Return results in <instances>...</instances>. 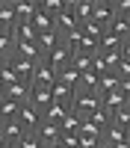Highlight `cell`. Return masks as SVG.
Listing matches in <instances>:
<instances>
[{
    "mask_svg": "<svg viewBox=\"0 0 130 148\" xmlns=\"http://www.w3.org/2000/svg\"><path fill=\"white\" fill-rule=\"evenodd\" d=\"M15 56H18V59H30V62L44 59V53L39 51V45H35V42H15Z\"/></svg>",
    "mask_w": 130,
    "mask_h": 148,
    "instance_id": "obj_12",
    "label": "cell"
},
{
    "mask_svg": "<svg viewBox=\"0 0 130 148\" xmlns=\"http://www.w3.org/2000/svg\"><path fill=\"white\" fill-rule=\"evenodd\" d=\"M56 80H59V83H65V86H71V89L77 92V83H80V71H77V68H65V71L59 74Z\"/></svg>",
    "mask_w": 130,
    "mask_h": 148,
    "instance_id": "obj_34",
    "label": "cell"
},
{
    "mask_svg": "<svg viewBox=\"0 0 130 148\" xmlns=\"http://www.w3.org/2000/svg\"><path fill=\"white\" fill-rule=\"evenodd\" d=\"M9 62H12V68H15V77H18V80H24V83H33L35 62H30V59H18V56H12Z\"/></svg>",
    "mask_w": 130,
    "mask_h": 148,
    "instance_id": "obj_13",
    "label": "cell"
},
{
    "mask_svg": "<svg viewBox=\"0 0 130 148\" xmlns=\"http://www.w3.org/2000/svg\"><path fill=\"white\" fill-rule=\"evenodd\" d=\"M127 104H130V101H127V98L121 95V89H118V92H110L106 98H101V107H103V113L110 116V119L118 113V110H124Z\"/></svg>",
    "mask_w": 130,
    "mask_h": 148,
    "instance_id": "obj_8",
    "label": "cell"
},
{
    "mask_svg": "<svg viewBox=\"0 0 130 148\" xmlns=\"http://www.w3.org/2000/svg\"><path fill=\"white\" fill-rule=\"evenodd\" d=\"M71 56H74V51H71L68 45H59L56 51H50L47 53V62H50V68L56 71V77L62 74L65 68H71Z\"/></svg>",
    "mask_w": 130,
    "mask_h": 148,
    "instance_id": "obj_3",
    "label": "cell"
},
{
    "mask_svg": "<svg viewBox=\"0 0 130 148\" xmlns=\"http://www.w3.org/2000/svg\"><path fill=\"white\" fill-rule=\"evenodd\" d=\"M112 9H115V15L130 18V0H112Z\"/></svg>",
    "mask_w": 130,
    "mask_h": 148,
    "instance_id": "obj_39",
    "label": "cell"
},
{
    "mask_svg": "<svg viewBox=\"0 0 130 148\" xmlns=\"http://www.w3.org/2000/svg\"><path fill=\"white\" fill-rule=\"evenodd\" d=\"M44 148H62V142H59V139H53V142H44Z\"/></svg>",
    "mask_w": 130,
    "mask_h": 148,
    "instance_id": "obj_42",
    "label": "cell"
},
{
    "mask_svg": "<svg viewBox=\"0 0 130 148\" xmlns=\"http://www.w3.org/2000/svg\"><path fill=\"white\" fill-rule=\"evenodd\" d=\"M39 9L47 12L50 18H56L59 12H65V9H68V0H39Z\"/></svg>",
    "mask_w": 130,
    "mask_h": 148,
    "instance_id": "obj_26",
    "label": "cell"
},
{
    "mask_svg": "<svg viewBox=\"0 0 130 148\" xmlns=\"http://www.w3.org/2000/svg\"><path fill=\"white\" fill-rule=\"evenodd\" d=\"M53 24H56V33H59V39H65V36H71V33H77V30H80V21L74 18V12H71V9L59 12V15L53 18Z\"/></svg>",
    "mask_w": 130,
    "mask_h": 148,
    "instance_id": "obj_5",
    "label": "cell"
},
{
    "mask_svg": "<svg viewBox=\"0 0 130 148\" xmlns=\"http://www.w3.org/2000/svg\"><path fill=\"white\" fill-rule=\"evenodd\" d=\"M115 18V9H112V0H95V9H92V21L101 24L106 30L110 27V21Z\"/></svg>",
    "mask_w": 130,
    "mask_h": 148,
    "instance_id": "obj_6",
    "label": "cell"
},
{
    "mask_svg": "<svg viewBox=\"0 0 130 148\" xmlns=\"http://www.w3.org/2000/svg\"><path fill=\"white\" fill-rule=\"evenodd\" d=\"M18 113H21V104L9 101V98H3V101H0V119H3V121H15Z\"/></svg>",
    "mask_w": 130,
    "mask_h": 148,
    "instance_id": "obj_27",
    "label": "cell"
},
{
    "mask_svg": "<svg viewBox=\"0 0 130 148\" xmlns=\"http://www.w3.org/2000/svg\"><path fill=\"white\" fill-rule=\"evenodd\" d=\"M127 142H130V127H127Z\"/></svg>",
    "mask_w": 130,
    "mask_h": 148,
    "instance_id": "obj_45",
    "label": "cell"
},
{
    "mask_svg": "<svg viewBox=\"0 0 130 148\" xmlns=\"http://www.w3.org/2000/svg\"><path fill=\"white\" fill-rule=\"evenodd\" d=\"M3 98H6V86L0 83V101H3Z\"/></svg>",
    "mask_w": 130,
    "mask_h": 148,
    "instance_id": "obj_43",
    "label": "cell"
},
{
    "mask_svg": "<svg viewBox=\"0 0 130 148\" xmlns=\"http://www.w3.org/2000/svg\"><path fill=\"white\" fill-rule=\"evenodd\" d=\"M121 89V77H118V71H110L103 74V77L98 80V98H106L110 92H118Z\"/></svg>",
    "mask_w": 130,
    "mask_h": 148,
    "instance_id": "obj_15",
    "label": "cell"
},
{
    "mask_svg": "<svg viewBox=\"0 0 130 148\" xmlns=\"http://www.w3.org/2000/svg\"><path fill=\"white\" fill-rule=\"evenodd\" d=\"M56 83V71L50 68V62H47V56L39 59L35 62V74H33V86H42V89H53Z\"/></svg>",
    "mask_w": 130,
    "mask_h": 148,
    "instance_id": "obj_2",
    "label": "cell"
},
{
    "mask_svg": "<svg viewBox=\"0 0 130 148\" xmlns=\"http://www.w3.org/2000/svg\"><path fill=\"white\" fill-rule=\"evenodd\" d=\"M6 148H18V145H6Z\"/></svg>",
    "mask_w": 130,
    "mask_h": 148,
    "instance_id": "obj_46",
    "label": "cell"
},
{
    "mask_svg": "<svg viewBox=\"0 0 130 148\" xmlns=\"http://www.w3.org/2000/svg\"><path fill=\"white\" fill-rule=\"evenodd\" d=\"M95 110H101V98H98V92H89V95H74V101H71V113H77L83 121H86Z\"/></svg>",
    "mask_w": 130,
    "mask_h": 148,
    "instance_id": "obj_1",
    "label": "cell"
},
{
    "mask_svg": "<svg viewBox=\"0 0 130 148\" xmlns=\"http://www.w3.org/2000/svg\"><path fill=\"white\" fill-rule=\"evenodd\" d=\"M68 113H71V107H62V104H50V107L44 110L42 121H50V125H62Z\"/></svg>",
    "mask_w": 130,
    "mask_h": 148,
    "instance_id": "obj_22",
    "label": "cell"
},
{
    "mask_svg": "<svg viewBox=\"0 0 130 148\" xmlns=\"http://www.w3.org/2000/svg\"><path fill=\"white\" fill-rule=\"evenodd\" d=\"M35 136H39L42 142H53V139H59V136H62V130H59V125L42 121V125H39V130H35Z\"/></svg>",
    "mask_w": 130,
    "mask_h": 148,
    "instance_id": "obj_25",
    "label": "cell"
},
{
    "mask_svg": "<svg viewBox=\"0 0 130 148\" xmlns=\"http://www.w3.org/2000/svg\"><path fill=\"white\" fill-rule=\"evenodd\" d=\"M30 24L35 27V33H39V36H42V33H56V24H53V18L47 15V12H42V9L33 15V21H30Z\"/></svg>",
    "mask_w": 130,
    "mask_h": 148,
    "instance_id": "obj_21",
    "label": "cell"
},
{
    "mask_svg": "<svg viewBox=\"0 0 130 148\" xmlns=\"http://www.w3.org/2000/svg\"><path fill=\"white\" fill-rule=\"evenodd\" d=\"M68 9L74 12V18L80 21V27L86 21H92V9H95V0H68Z\"/></svg>",
    "mask_w": 130,
    "mask_h": 148,
    "instance_id": "obj_10",
    "label": "cell"
},
{
    "mask_svg": "<svg viewBox=\"0 0 130 148\" xmlns=\"http://www.w3.org/2000/svg\"><path fill=\"white\" fill-rule=\"evenodd\" d=\"M110 125H115V127H121L124 133H127V127H130V104L124 107V110H118V113L110 119Z\"/></svg>",
    "mask_w": 130,
    "mask_h": 148,
    "instance_id": "obj_33",
    "label": "cell"
},
{
    "mask_svg": "<svg viewBox=\"0 0 130 148\" xmlns=\"http://www.w3.org/2000/svg\"><path fill=\"white\" fill-rule=\"evenodd\" d=\"M0 133H3V139H6V145H18L27 133H24V127L18 125V119L15 121H3L0 125Z\"/></svg>",
    "mask_w": 130,
    "mask_h": 148,
    "instance_id": "obj_14",
    "label": "cell"
},
{
    "mask_svg": "<svg viewBox=\"0 0 130 148\" xmlns=\"http://www.w3.org/2000/svg\"><path fill=\"white\" fill-rule=\"evenodd\" d=\"M106 30H110V33L115 36V39L124 45V42L130 39V18H124V15H115V18L110 21V27H106Z\"/></svg>",
    "mask_w": 130,
    "mask_h": 148,
    "instance_id": "obj_16",
    "label": "cell"
},
{
    "mask_svg": "<svg viewBox=\"0 0 130 148\" xmlns=\"http://www.w3.org/2000/svg\"><path fill=\"white\" fill-rule=\"evenodd\" d=\"M12 12L18 21H33V15L39 12V0H12Z\"/></svg>",
    "mask_w": 130,
    "mask_h": 148,
    "instance_id": "obj_9",
    "label": "cell"
},
{
    "mask_svg": "<svg viewBox=\"0 0 130 148\" xmlns=\"http://www.w3.org/2000/svg\"><path fill=\"white\" fill-rule=\"evenodd\" d=\"M0 83H3V86L18 83V77H15V68H12V62H9V59H0Z\"/></svg>",
    "mask_w": 130,
    "mask_h": 148,
    "instance_id": "obj_31",
    "label": "cell"
},
{
    "mask_svg": "<svg viewBox=\"0 0 130 148\" xmlns=\"http://www.w3.org/2000/svg\"><path fill=\"white\" fill-rule=\"evenodd\" d=\"M89 121H92V125H95V127H98L101 133H103V127H110V116H106V113H103V107H101V110H95V113L89 116Z\"/></svg>",
    "mask_w": 130,
    "mask_h": 148,
    "instance_id": "obj_36",
    "label": "cell"
},
{
    "mask_svg": "<svg viewBox=\"0 0 130 148\" xmlns=\"http://www.w3.org/2000/svg\"><path fill=\"white\" fill-rule=\"evenodd\" d=\"M92 71L98 74V77H103V74H110V71H112V68H110V62H106V56H103L101 51L92 56Z\"/></svg>",
    "mask_w": 130,
    "mask_h": 148,
    "instance_id": "obj_32",
    "label": "cell"
},
{
    "mask_svg": "<svg viewBox=\"0 0 130 148\" xmlns=\"http://www.w3.org/2000/svg\"><path fill=\"white\" fill-rule=\"evenodd\" d=\"M0 148H6V139H3V133H0Z\"/></svg>",
    "mask_w": 130,
    "mask_h": 148,
    "instance_id": "obj_44",
    "label": "cell"
},
{
    "mask_svg": "<svg viewBox=\"0 0 130 148\" xmlns=\"http://www.w3.org/2000/svg\"><path fill=\"white\" fill-rule=\"evenodd\" d=\"M18 125L24 127V133H35L39 125H42V113H39L33 104H24L21 113H18Z\"/></svg>",
    "mask_w": 130,
    "mask_h": 148,
    "instance_id": "obj_4",
    "label": "cell"
},
{
    "mask_svg": "<svg viewBox=\"0 0 130 148\" xmlns=\"http://www.w3.org/2000/svg\"><path fill=\"white\" fill-rule=\"evenodd\" d=\"M50 92H53V104H62V107H71V101H74V95H77L71 86L59 83V80L53 83V89H50Z\"/></svg>",
    "mask_w": 130,
    "mask_h": 148,
    "instance_id": "obj_19",
    "label": "cell"
},
{
    "mask_svg": "<svg viewBox=\"0 0 130 148\" xmlns=\"http://www.w3.org/2000/svg\"><path fill=\"white\" fill-rule=\"evenodd\" d=\"M18 148H44V142L35 136V133H27V136H24L21 142H18Z\"/></svg>",
    "mask_w": 130,
    "mask_h": 148,
    "instance_id": "obj_37",
    "label": "cell"
},
{
    "mask_svg": "<svg viewBox=\"0 0 130 148\" xmlns=\"http://www.w3.org/2000/svg\"><path fill=\"white\" fill-rule=\"evenodd\" d=\"M12 39H15V42H35L39 33H35V27H33L30 21H18L15 30H12Z\"/></svg>",
    "mask_w": 130,
    "mask_h": 148,
    "instance_id": "obj_18",
    "label": "cell"
},
{
    "mask_svg": "<svg viewBox=\"0 0 130 148\" xmlns=\"http://www.w3.org/2000/svg\"><path fill=\"white\" fill-rule=\"evenodd\" d=\"M101 53H112V51H121V42L115 39V36L110 33V30H103V36H101V47H98Z\"/></svg>",
    "mask_w": 130,
    "mask_h": 148,
    "instance_id": "obj_28",
    "label": "cell"
},
{
    "mask_svg": "<svg viewBox=\"0 0 130 148\" xmlns=\"http://www.w3.org/2000/svg\"><path fill=\"white\" fill-rule=\"evenodd\" d=\"M71 68H77L80 74L89 71V68H92V56H89V53H74V56H71Z\"/></svg>",
    "mask_w": 130,
    "mask_h": 148,
    "instance_id": "obj_35",
    "label": "cell"
},
{
    "mask_svg": "<svg viewBox=\"0 0 130 148\" xmlns=\"http://www.w3.org/2000/svg\"><path fill=\"white\" fill-rule=\"evenodd\" d=\"M80 133H83V136H101V130H98V127H95V125H92V121H89V119H86V121H83V127H80Z\"/></svg>",
    "mask_w": 130,
    "mask_h": 148,
    "instance_id": "obj_40",
    "label": "cell"
},
{
    "mask_svg": "<svg viewBox=\"0 0 130 148\" xmlns=\"http://www.w3.org/2000/svg\"><path fill=\"white\" fill-rule=\"evenodd\" d=\"M59 142H62V148H80V133H62Z\"/></svg>",
    "mask_w": 130,
    "mask_h": 148,
    "instance_id": "obj_38",
    "label": "cell"
},
{
    "mask_svg": "<svg viewBox=\"0 0 130 148\" xmlns=\"http://www.w3.org/2000/svg\"><path fill=\"white\" fill-rule=\"evenodd\" d=\"M101 142H103L106 148H112V145H121V142H127V133H124L121 127L110 125V127H103V133H101Z\"/></svg>",
    "mask_w": 130,
    "mask_h": 148,
    "instance_id": "obj_20",
    "label": "cell"
},
{
    "mask_svg": "<svg viewBox=\"0 0 130 148\" xmlns=\"http://www.w3.org/2000/svg\"><path fill=\"white\" fill-rule=\"evenodd\" d=\"M30 86H33V83H30ZM30 104H33V107H35V110H39V113L44 116V110L53 104V92H50V89H42V86H33Z\"/></svg>",
    "mask_w": 130,
    "mask_h": 148,
    "instance_id": "obj_11",
    "label": "cell"
},
{
    "mask_svg": "<svg viewBox=\"0 0 130 148\" xmlns=\"http://www.w3.org/2000/svg\"><path fill=\"white\" fill-rule=\"evenodd\" d=\"M30 95H33V86L30 83H24V80H18V83H12V86H6V98L9 101H15V104H30Z\"/></svg>",
    "mask_w": 130,
    "mask_h": 148,
    "instance_id": "obj_7",
    "label": "cell"
},
{
    "mask_svg": "<svg viewBox=\"0 0 130 148\" xmlns=\"http://www.w3.org/2000/svg\"><path fill=\"white\" fill-rule=\"evenodd\" d=\"M15 56V39L12 33H0V59H12Z\"/></svg>",
    "mask_w": 130,
    "mask_h": 148,
    "instance_id": "obj_29",
    "label": "cell"
},
{
    "mask_svg": "<svg viewBox=\"0 0 130 148\" xmlns=\"http://www.w3.org/2000/svg\"><path fill=\"white\" fill-rule=\"evenodd\" d=\"M35 45H39V51L47 56L50 51H56V47L62 45V39H59V33H42L39 39H35Z\"/></svg>",
    "mask_w": 130,
    "mask_h": 148,
    "instance_id": "obj_24",
    "label": "cell"
},
{
    "mask_svg": "<svg viewBox=\"0 0 130 148\" xmlns=\"http://www.w3.org/2000/svg\"><path fill=\"white\" fill-rule=\"evenodd\" d=\"M0 125H3V119H0Z\"/></svg>",
    "mask_w": 130,
    "mask_h": 148,
    "instance_id": "obj_48",
    "label": "cell"
},
{
    "mask_svg": "<svg viewBox=\"0 0 130 148\" xmlns=\"http://www.w3.org/2000/svg\"><path fill=\"white\" fill-rule=\"evenodd\" d=\"M15 12H12V0H0V33H12L15 30Z\"/></svg>",
    "mask_w": 130,
    "mask_h": 148,
    "instance_id": "obj_17",
    "label": "cell"
},
{
    "mask_svg": "<svg viewBox=\"0 0 130 148\" xmlns=\"http://www.w3.org/2000/svg\"><path fill=\"white\" fill-rule=\"evenodd\" d=\"M121 59H127V62H130V39L121 45Z\"/></svg>",
    "mask_w": 130,
    "mask_h": 148,
    "instance_id": "obj_41",
    "label": "cell"
},
{
    "mask_svg": "<svg viewBox=\"0 0 130 148\" xmlns=\"http://www.w3.org/2000/svg\"><path fill=\"white\" fill-rule=\"evenodd\" d=\"M80 127H83V119H80L77 113H68L65 121L59 125V130H62V133H80Z\"/></svg>",
    "mask_w": 130,
    "mask_h": 148,
    "instance_id": "obj_30",
    "label": "cell"
},
{
    "mask_svg": "<svg viewBox=\"0 0 130 148\" xmlns=\"http://www.w3.org/2000/svg\"><path fill=\"white\" fill-rule=\"evenodd\" d=\"M98 80H101V77H98L92 68H89V71H83V74H80V83H77V92H80V95L98 92Z\"/></svg>",
    "mask_w": 130,
    "mask_h": 148,
    "instance_id": "obj_23",
    "label": "cell"
},
{
    "mask_svg": "<svg viewBox=\"0 0 130 148\" xmlns=\"http://www.w3.org/2000/svg\"><path fill=\"white\" fill-rule=\"evenodd\" d=\"M98 148H106V145H103V142H101V145H98Z\"/></svg>",
    "mask_w": 130,
    "mask_h": 148,
    "instance_id": "obj_47",
    "label": "cell"
}]
</instances>
